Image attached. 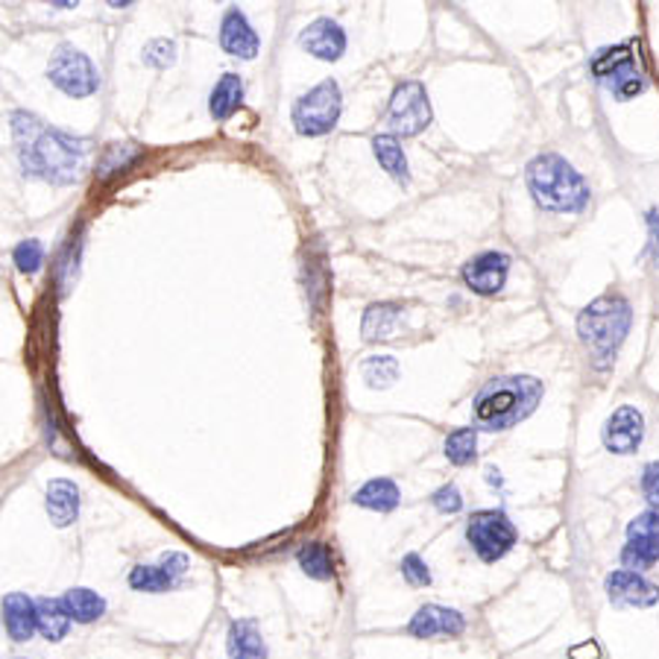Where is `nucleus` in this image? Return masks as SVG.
<instances>
[{
    "instance_id": "1",
    "label": "nucleus",
    "mask_w": 659,
    "mask_h": 659,
    "mask_svg": "<svg viewBox=\"0 0 659 659\" xmlns=\"http://www.w3.org/2000/svg\"><path fill=\"white\" fill-rule=\"evenodd\" d=\"M12 135L21 170L44 182H77L88 158V138H74L68 132L53 130L30 112L12 114Z\"/></svg>"
},
{
    "instance_id": "2",
    "label": "nucleus",
    "mask_w": 659,
    "mask_h": 659,
    "mask_svg": "<svg viewBox=\"0 0 659 659\" xmlns=\"http://www.w3.org/2000/svg\"><path fill=\"white\" fill-rule=\"evenodd\" d=\"M543 399V381L530 376L492 378L474 399V422L478 428L504 431L534 413Z\"/></svg>"
},
{
    "instance_id": "3",
    "label": "nucleus",
    "mask_w": 659,
    "mask_h": 659,
    "mask_svg": "<svg viewBox=\"0 0 659 659\" xmlns=\"http://www.w3.org/2000/svg\"><path fill=\"white\" fill-rule=\"evenodd\" d=\"M527 188L536 205L548 211H583L589 202V185L583 176L557 153H543L527 165Z\"/></svg>"
},
{
    "instance_id": "4",
    "label": "nucleus",
    "mask_w": 659,
    "mask_h": 659,
    "mask_svg": "<svg viewBox=\"0 0 659 659\" xmlns=\"http://www.w3.org/2000/svg\"><path fill=\"white\" fill-rule=\"evenodd\" d=\"M630 305L622 297H597L578 316L580 340L597 358V367H606L630 332Z\"/></svg>"
},
{
    "instance_id": "5",
    "label": "nucleus",
    "mask_w": 659,
    "mask_h": 659,
    "mask_svg": "<svg viewBox=\"0 0 659 659\" xmlns=\"http://www.w3.org/2000/svg\"><path fill=\"white\" fill-rule=\"evenodd\" d=\"M340 109V86L334 79H325V82L311 88L308 94L299 97L293 103V112H290V121H293L299 135L316 138V135H325V132H332L337 126Z\"/></svg>"
},
{
    "instance_id": "6",
    "label": "nucleus",
    "mask_w": 659,
    "mask_h": 659,
    "mask_svg": "<svg viewBox=\"0 0 659 659\" xmlns=\"http://www.w3.org/2000/svg\"><path fill=\"white\" fill-rule=\"evenodd\" d=\"M47 77L68 97H91L100 88V74L91 65V59L70 44L56 47L51 65H47Z\"/></svg>"
},
{
    "instance_id": "7",
    "label": "nucleus",
    "mask_w": 659,
    "mask_h": 659,
    "mask_svg": "<svg viewBox=\"0 0 659 659\" xmlns=\"http://www.w3.org/2000/svg\"><path fill=\"white\" fill-rule=\"evenodd\" d=\"M466 539L483 562H495L516 545V527L501 510H481L469 518Z\"/></svg>"
},
{
    "instance_id": "8",
    "label": "nucleus",
    "mask_w": 659,
    "mask_h": 659,
    "mask_svg": "<svg viewBox=\"0 0 659 659\" xmlns=\"http://www.w3.org/2000/svg\"><path fill=\"white\" fill-rule=\"evenodd\" d=\"M387 123L393 135H402V138H411V135H420L425 126L431 123V103H428V91L422 82L416 79H407V82H399L390 97V109H387Z\"/></svg>"
},
{
    "instance_id": "9",
    "label": "nucleus",
    "mask_w": 659,
    "mask_h": 659,
    "mask_svg": "<svg viewBox=\"0 0 659 659\" xmlns=\"http://www.w3.org/2000/svg\"><path fill=\"white\" fill-rule=\"evenodd\" d=\"M592 74H595L606 88H613L618 100H630L641 91V77L636 65H633V47L630 44H618V47H606L592 59Z\"/></svg>"
},
{
    "instance_id": "10",
    "label": "nucleus",
    "mask_w": 659,
    "mask_h": 659,
    "mask_svg": "<svg viewBox=\"0 0 659 659\" xmlns=\"http://www.w3.org/2000/svg\"><path fill=\"white\" fill-rule=\"evenodd\" d=\"M659 560V510H648L627 525L622 562L627 571H645Z\"/></svg>"
},
{
    "instance_id": "11",
    "label": "nucleus",
    "mask_w": 659,
    "mask_h": 659,
    "mask_svg": "<svg viewBox=\"0 0 659 659\" xmlns=\"http://www.w3.org/2000/svg\"><path fill=\"white\" fill-rule=\"evenodd\" d=\"M645 437V420L630 404H624L604 422V446L613 455H633Z\"/></svg>"
},
{
    "instance_id": "12",
    "label": "nucleus",
    "mask_w": 659,
    "mask_h": 659,
    "mask_svg": "<svg viewBox=\"0 0 659 659\" xmlns=\"http://www.w3.org/2000/svg\"><path fill=\"white\" fill-rule=\"evenodd\" d=\"M466 630V618L457 610L439 604H425L416 610V615L407 624V633L413 639H437V636H460Z\"/></svg>"
},
{
    "instance_id": "13",
    "label": "nucleus",
    "mask_w": 659,
    "mask_h": 659,
    "mask_svg": "<svg viewBox=\"0 0 659 659\" xmlns=\"http://www.w3.org/2000/svg\"><path fill=\"white\" fill-rule=\"evenodd\" d=\"M510 270V258L504 253H483L463 267V281L474 293L492 297L504 288Z\"/></svg>"
},
{
    "instance_id": "14",
    "label": "nucleus",
    "mask_w": 659,
    "mask_h": 659,
    "mask_svg": "<svg viewBox=\"0 0 659 659\" xmlns=\"http://www.w3.org/2000/svg\"><path fill=\"white\" fill-rule=\"evenodd\" d=\"M299 44L305 47L311 56L323 62H337L346 53V33L343 26L332 18H316L314 24H308L299 35Z\"/></svg>"
},
{
    "instance_id": "15",
    "label": "nucleus",
    "mask_w": 659,
    "mask_h": 659,
    "mask_svg": "<svg viewBox=\"0 0 659 659\" xmlns=\"http://www.w3.org/2000/svg\"><path fill=\"white\" fill-rule=\"evenodd\" d=\"M606 595L618 606H654L659 601V587L648 583L639 571L618 569L606 578Z\"/></svg>"
},
{
    "instance_id": "16",
    "label": "nucleus",
    "mask_w": 659,
    "mask_h": 659,
    "mask_svg": "<svg viewBox=\"0 0 659 659\" xmlns=\"http://www.w3.org/2000/svg\"><path fill=\"white\" fill-rule=\"evenodd\" d=\"M220 47H223L228 56H237V59H255V53L261 47L258 33H255L253 24L246 21V15L241 9H228L226 15H223V24H220Z\"/></svg>"
},
{
    "instance_id": "17",
    "label": "nucleus",
    "mask_w": 659,
    "mask_h": 659,
    "mask_svg": "<svg viewBox=\"0 0 659 659\" xmlns=\"http://www.w3.org/2000/svg\"><path fill=\"white\" fill-rule=\"evenodd\" d=\"M3 624L15 641L33 639V633L38 630V613H35L33 597L24 595V592H9L3 597Z\"/></svg>"
},
{
    "instance_id": "18",
    "label": "nucleus",
    "mask_w": 659,
    "mask_h": 659,
    "mask_svg": "<svg viewBox=\"0 0 659 659\" xmlns=\"http://www.w3.org/2000/svg\"><path fill=\"white\" fill-rule=\"evenodd\" d=\"M47 516L56 527H68L79 516V490L74 481L56 478L47 487Z\"/></svg>"
},
{
    "instance_id": "19",
    "label": "nucleus",
    "mask_w": 659,
    "mask_h": 659,
    "mask_svg": "<svg viewBox=\"0 0 659 659\" xmlns=\"http://www.w3.org/2000/svg\"><path fill=\"white\" fill-rule=\"evenodd\" d=\"M228 659H267V645L261 639V630L255 627V622L241 618L232 622L226 636Z\"/></svg>"
},
{
    "instance_id": "20",
    "label": "nucleus",
    "mask_w": 659,
    "mask_h": 659,
    "mask_svg": "<svg viewBox=\"0 0 659 659\" xmlns=\"http://www.w3.org/2000/svg\"><path fill=\"white\" fill-rule=\"evenodd\" d=\"M399 323H402V311L390 302H378V305L367 308L360 334H364V340H390Z\"/></svg>"
},
{
    "instance_id": "21",
    "label": "nucleus",
    "mask_w": 659,
    "mask_h": 659,
    "mask_svg": "<svg viewBox=\"0 0 659 659\" xmlns=\"http://www.w3.org/2000/svg\"><path fill=\"white\" fill-rule=\"evenodd\" d=\"M241 100H244V79L237 77V74H223L217 86H214V91H211V118L214 121H228L237 112Z\"/></svg>"
},
{
    "instance_id": "22",
    "label": "nucleus",
    "mask_w": 659,
    "mask_h": 659,
    "mask_svg": "<svg viewBox=\"0 0 659 659\" xmlns=\"http://www.w3.org/2000/svg\"><path fill=\"white\" fill-rule=\"evenodd\" d=\"M35 613H38V633L47 641H62L70 630V615L62 606V597H42L35 601Z\"/></svg>"
},
{
    "instance_id": "23",
    "label": "nucleus",
    "mask_w": 659,
    "mask_h": 659,
    "mask_svg": "<svg viewBox=\"0 0 659 659\" xmlns=\"http://www.w3.org/2000/svg\"><path fill=\"white\" fill-rule=\"evenodd\" d=\"M62 606L68 610L70 622H79V624H91L97 622L100 615L105 613V601L97 592H91V589H68L65 595H62Z\"/></svg>"
},
{
    "instance_id": "24",
    "label": "nucleus",
    "mask_w": 659,
    "mask_h": 659,
    "mask_svg": "<svg viewBox=\"0 0 659 659\" xmlns=\"http://www.w3.org/2000/svg\"><path fill=\"white\" fill-rule=\"evenodd\" d=\"M355 504L387 513V510H393L399 504V487L390 478H372V481H367L355 492Z\"/></svg>"
},
{
    "instance_id": "25",
    "label": "nucleus",
    "mask_w": 659,
    "mask_h": 659,
    "mask_svg": "<svg viewBox=\"0 0 659 659\" xmlns=\"http://www.w3.org/2000/svg\"><path fill=\"white\" fill-rule=\"evenodd\" d=\"M372 153H376L378 165L384 167L395 182L407 185V179H411L407 176V158H404V149L399 147V141L393 135H376L372 138Z\"/></svg>"
},
{
    "instance_id": "26",
    "label": "nucleus",
    "mask_w": 659,
    "mask_h": 659,
    "mask_svg": "<svg viewBox=\"0 0 659 659\" xmlns=\"http://www.w3.org/2000/svg\"><path fill=\"white\" fill-rule=\"evenodd\" d=\"M299 569L305 571L308 578L314 580H332L334 578V557L332 548L323 543H308L299 548Z\"/></svg>"
},
{
    "instance_id": "27",
    "label": "nucleus",
    "mask_w": 659,
    "mask_h": 659,
    "mask_svg": "<svg viewBox=\"0 0 659 659\" xmlns=\"http://www.w3.org/2000/svg\"><path fill=\"white\" fill-rule=\"evenodd\" d=\"M179 580L176 574L158 562V566H135L130 574V587L138 589V592H170V589L179 587Z\"/></svg>"
},
{
    "instance_id": "28",
    "label": "nucleus",
    "mask_w": 659,
    "mask_h": 659,
    "mask_svg": "<svg viewBox=\"0 0 659 659\" xmlns=\"http://www.w3.org/2000/svg\"><path fill=\"white\" fill-rule=\"evenodd\" d=\"M474 446H478V428H457L446 437V457L455 466L472 463Z\"/></svg>"
},
{
    "instance_id": "29",
    "label": "nucleus",
    "mask_w": 659,
    "mask_h": 659,
    "mask_svg": "<svg viewBox=\"0 0 659 659\" xmlns=\"http://www.w3.org/2000/svg\"><path fill=\"white\" fill-rule=\"evenodd\" d=\"M360 372L369 387H390L399 378V364L393 355H376V358L364 360Z\"/></svg>"
},
{
    "instance_id": "30",
    "label": "nucleus",
    "mask_w": 659,
    "mask_h": 659,
    "mask_svg": "<svg viewBox=\"0 0 659 659\" xmlns=\"http://www.w3.org/2000/svg\"><path fill=\"white\" fill-rule=\"evenodd\" d=\"M12 258H15L18 270L30 272V276H33V272L42 270L44 246L38 244V241H33V237H30V241H21V244L15 246V255H12Z\"/></svg>"
},
{
    "instance_id": "31",
    "label": "nucleus",
    "mask_w": 659,
    "mask_h": 659,
    "mask_svg": "<svg viewBox=\"0 0 659 659\" xmlns=\"http://www.w3.org/2000/svg\"><path fill=\"white\" fill-rule=\"evenodd\" d=\"M144 62L149 68H170L176 62V44L170 38H156L144 47Z\"/></svg>"
},
{
    "instance_id": "32",
    "label": "nucleus",
    "mask_w": 659,
    "mask_h": 659,
    "mask_svg": "<svg viewBox=\"0 0 659 659\" xmlns=\"http://www.w3.org/2000/svg\"><path fill=\"white\" fill-rule=\"evenodd\" d=\"M402 578L411 583V587H428L431 583V571L425 566L420 554H407L402 560Z\"/></svg>"
},
{
    "instance_id": "33",
    "label": "nucleus",
    "mask_w": 659,
    "mask_h": 659,
    "mask_svg": "<svg viewBox=\"0 0 659 659\" xmlns=\"http://www.w3.org/2000/svg\"><path fill=\"white\" fill-rule=\"evenodd\" d=\"M434 507L439 510V513H457V510L463 507V495H460V490H457L455 483H446V487H439L437 492H434Z\"/></svg>"
},
{
    "instance_id": "34",
    "label": "nucleus",
    "mask_w": 659,
    "mask_h": 659,
    "mask_svg": "<svg viewBox=\"0 0 659 659\" xmlns=\"http://www.w3.org/2000/svg\"><path fill=\"white\" fill-rule=\"evenodd\" d=\"M641 492H645V499L659 507V460L657 463L645 466V474H641Z\"/></svg>"
},
{
    "instance_id": "35",
    "label": "nucleus",
    "mask_w": 659,
    "mask_h": 659,
    "mask_svg": "<svg viewBox=\"0 0 659 659\" xmlns=\"http://www.w3.org/2000/svg\"><path fill=\"white\" fill-rule=\"evenodd\" d=\"M161 566H165V569L170 571V574H176V578H182V574H185V571H188V566H191V562H188V557H185V554L167 551V554H161Z\"/></svg>"
},
{
    "instance_id": "36",
    "label": "nucleus",
    "mask_w": 659,
    "mask_h": 659,
    "mask_svg": "<svg viewBox=\"0 0 659 659\" xmlns=\"http://www.w3.org/2000/svg\"><path fill=\"white\" fill-rule=\"evenodd\" d=\"M648 228H650V246H654V258L659 264V209L648 211Z\"/></svg>"
}]
</instances>
